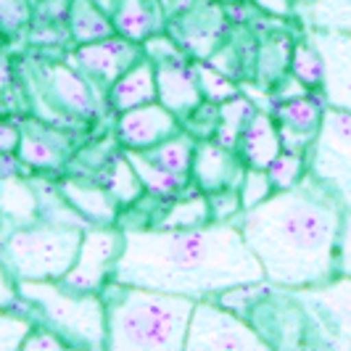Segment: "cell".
Wrapping results in <instances>:
<instances>
[{"label":"cell","instance_id":"6","mask_svg":"<svg viewBox=\"0 0 351 351\" xmlns=\"http://www.w3.org/2000/svg\"><path fill=\"white\" fill-rule=\"evenodd\" d=\"M306 172L351 214V111L325 108L322 124L306 151Z\"/></svg>","mask_w":351,"mask_h":351},{"label":"cell","instance_id":"8","mask_svg":"<svg viewBox=\"0 0 351 351\" xmlns=\"http://www.w3.org/2000/svg\"><path fill=\"white\" fill-rule=\"evenodd\" d=\"M317 346L351 351V278L335 275L322 285L293 291Z\"/></svg>","mask_w":351,"mask_h":351},{"label":"cell","instance_id":"40","mask_svg":"<svg viewBox=\"0 0 351 351\" xmlns=\"http://www.w3.org/2000/svg\"><path fill=\"white\" fill-rule=\"evenodd\" d=\"M335 275L351 278V214H343V222L338 230V243H335Z\"/></svg>","mask_w":351,"mask_h":351},{"label":"cell","instance_id":"38","mask_svg":"<svg viewBox=\"0 0 351 351\" xmlns=\"http://www.w3.org/2000/svg\"><path fill=\"white\" fill-rule=\"evenodd\" d=\"M32 19V0H0V32L19 35Z\"/></svg>","mask_w":351,"mask_h":351},{"label":"cell","instance_id":"28","mask_svg":"<svg viewBox=\"0 0 351 351\" xmlns=\"http://www.w3.org/2000/svg\"><path fill=\"white\" fill-rule=\"evenodd\" d=\"M195 145H198V141H195L193 135L185 132V130H180L177 135L167 138V141H161L158 145L148 148V151H141V154L148 158L151 164H156V167L167 169V172H172V175L191 177Z\"/></svg>","mask_w":351,"mask_h":351},{"label":"cell","instance_id":"5","mask_svg":"<svg viewBox=\"0 0 351 351\" xmlns=\"http://www.w3.org/2000/svg\"><path fill=\"white\" fill-rule=\"evenodd\" d=\"M85 228L45 222L11 228L0 235V262L19 280H61L71 269Z\"/></svg>","mask_w":351,"mask_h":351},{"label":"cell","instance_id":"41","mask_svg":"<svg viewBox=\"0 0 351 351\" xmlns=\"http://www.w3.org/2000/svg\"><path fill=\"white\" fill-rule=\"evenodd\" d=\"M19 143H21V124L0 119V156H16Z\"/></svg>","mask_w":351,"mask_h":351},{"label":"cell","instance_id":"37","mask_svg":"<svg viewBox=\"0 0 351 351\" xmlns=\"http://www.w3.org/2000/svg\"><path fill=\"white\" fill-rule=\"evenodd\" d=\"M206 195H209L211 222H235L241 217L243 204H241L238 188H222V191H214Z\"/></svg>","mask_w":351,"mask_h":351},{"label":"cell","instance_id":"49","mask_svg":"<svg viewBox=\"0 0 351 351\" xmlns=\"http://www.w3.org/2000/svg\"><path fill=\"white\" fill-rule=\"evenodd\" d=\"M296 3H299V0H296Z\"/></svg>","mask_w":351,"mask_h":351},{"label":"cell","instance_id":"47","mask_svg":"<svg viewBox=\"0 0 351 351\" xmlns=\"http://www.w3.org/2000/svg\"><path fill=\"white\" fill-rule=\"evenodd\" d=\"M43 5H48V3H61V0H40Z\"/></svg>","mask_w":351,"mask_h":351},{"label":"cell","instance_id":"20","mask_svg":"<svg viewBox=\"0 0 351 351\" xmlns=\"http://www.w3.org/2000/svg\"><path fill=\"white\" fill-rule=\"evenodd\" d=\"M111 21L117 35L143 45L156 32H164V8L161 0H114Z\"/></svg>","mask_w":351,"mask_h":351},{"label":"cell","instance_id":"15","mask_svg":"<svg viewBox=\"0 0 351 351\" xmlns=\"http://www.w3.org/2000/svg\"><path fill=\"white\" fill-rule=\"evenodd\" d=\"M325 108H328V104L322 101V95L317 98L309 90L301 93V95H293V98L278 101L275 122H278V130H280L282 148L306 154L312 141H315L319 124H322Z\"/></svg>","mask_w":351,"mask_h":351},{"label":"cell","instance_id":"21","mask_svg":"<svg viewBox=\"0 0 351 351\" xmlns=\"http://www.w3.org/2000/svg\"><path fill=\"white\" fill-rule=\"evenodd\" d=\"M235 151H238V156L243 158L246 167L267 169L275 161V156L282 151L280 130H278L275 117L256 108V114L246 124V130H243V135H241Z\"/></svg>","mask_w":351,"mask_h":351},{"label":"cell","instance_id":"11","mask_svg":"<svg viewBox=\"0 0 351 351\" xmlns=\"http://www.w3.org/2000/svg\"><path fill=\"white\" fill-rule=\"evenodd\" d=\"M309 37L325 64L322 85H319L322 101L333 108L351 111V35L309 29Z\"/></svg>","mask_w":351,"mask_h":351},{"label":"cell","instance_id":"26","mask_svg":"<svg viewBox=\"0 0 351 351\" xmlns=\"http://www.w3.org/2000/svg\"><path fill=\"white\" fill-rule=\"evenodd\" d=\"M98 182L104 185L108 193L114 195V201H117L122 209L132 206L135 201H141L143 195H145L141 175L135 172V167H132V161L127 156V151L114 154V156L106 161L104 167H101Z\"/></svg>","mask_w":351,"mask_h":351},{"label":"cell","instance_id":"39","mask_svg":"<svg viewBox=\"0 0 351 351\" xmlns=\"http://www.w3.org/2000/svg\"><path fill=\"white\" fill-rule=\"evenodd\" d=\"M66 349H71L69 341L61 338L56 330H51L48 325L37 322V319L35 325H32V330L24 338V343H21V351H66Z\"/></svg>","mask_w":351,"mask_h":351},{"label":"cell","instance_id":"31","mask_svg":"<svg viewBox=\"0 0 351 351\" xmlns=\"http://www.w3.org/2000/svg\"><path fill=\"white\" fill-rule=\"evenodd\" d=\"M288 69H291V74L306 90H319L322 74H325V64H322V56H319L317 45L312 43V37L299 40L291 48V64H288Z\"/></svg>","mask_w":351,"mask_h":351},{"label":"cell","instance_id":"30","mask_svg":"<svg viewBox=\"0 0 351 351\" xmlns=\"http://www.w3.org/2000/svg\"><path fill=\"white\" fill-rule=\"evenodd\" d=\"M254 114H256L254 101L243 98L241 93L225 104H219V124H217L214 141L228 145V148H238V141H241V135H243V130Z\"/></svg>","mask_w":351,"mask_h":351},{"label":"cell","instance_id":"9","mask_svg":"<svg viewBox=\"0 0 351 351\" xmlns=\"http://www.w3.org/2000/svg\"><path fill=\"white\" fill-rule=\"evenodd\" d=\"M124 248V230L119 225H88L71 269L61 282L80 293H101L114 280V269Z\"/></svg>","mask_w":351,"mask_h":351},{"label":"cell","instance_id":"16","mask_svg":"<svg viewBox=\"0 0 351 351\" xmlns=\"http://www.w3.org/2000/svg\"><path fill=\"white\" fill-rule=\"evenodd\" d=\"M21 124V143L16 158L35 169V172H58L66 167L71 156V143L58 130H51L40 122H19Z\"/></svg>","mask_w":351,"mask_h":351},{"label":"cell","instance_id":"34","mask_svg":"<svg viewBox=\"0 0 351 351\" xmlns=\"http://www.w3.org/2000/svg\"><path fill=\"white\" fill-rule=\"evenodd\" d=\"M195 74H198V85H201V93H204V101H211V104L219 106L241 93V88L235 85L232 77H228L225 71L214 69L211 64H195Z\"/></svg>","mask_w":351,"mask_h":351},{"label":"cell","instance_id":"12","mask_svg":"<svg viewBox=\"0 0 351 351\" xmlns=\"http://www.w3.org/2000/svg\"><path fill=\"white\" fill-rule=\"evenodd\" d=\"M182 130V122L158 101L122 111L117 119V141L124 151H148Z\"/></svg>","mask_w":351,"mask_h":351},{"label":"cell","instance_id":"17","mask_svg":"<svg viewBox=\"0 0 351 351\" xmlns=\"http://www.w3.org/2000/svg\"><path fill=\"white\" fill-rule=\"evenodd\" d=\"M156 101L164 104L177 119L182 122L191 111H195L204 104V93L198 85L195 64L188 58L182 61H169L156 66Z\"/></svg>","mask_w":351,"mask_h":351},{"label":"cell","instance_id":"32","mask_svg":"<svg viewBox=\"0 0 351 351\" xmlns=\"http://www.w3.org/2000/svg\"><path fill=\"white\" fill-rule=\"evenodd\" d=\"M267 175L272 180L275 191H291L306 177V154L304 151H288L282 148L275 161L267 167Z\"/></svg>","mask_w":351,"mask_h":351},{"label":"cell","instance_id":"36","mask_svg":"<svg viewBox=\"0 0 351 351\" xmlns=\"http://www.w3.org/2000/svg\"><path fill=\"white\" fill-rule=\"evenodd\" d=\"M141 48H143V56H145L148 61H154L156 66L158 64H169V61H182V58H188L185 48H180V43H177L172 35H167V32L151 35Z\"/></svg>","mask_w":351,"mask_h":351},{"label":"cell","instance_id":"33","mask_svg":"<svg viewBox=\"0 0 351 351\" xmlns=\"http://www.w3.org/2000/svg\"><path fill=\"white\" fill-rule=\"evenodd\" d=\"M32 325H35V317L27 309H14V306L0 309V351L21 349Z\"/></svg>","mask_w":351,"mask_h":351},{"label":"cell","instance_id":"35","mask_svg":"<svg viewBox=\"0 0 351 351\" xmlns=\"http://www.w3.org/2000/svg\"><path fill=\"white\" fill-rule=\"evenodd\" d=\"M238 193H241V204H243V209L259 206L262 201H267L269 195L275 193L272 180H269V175H267V169L246 167L243 180H241V185H238Z\"/></svg>","mask_w":351,"mask_h":351},{"label":"cell","instance_id":"2","mask_svg":"<svg viewBox=\"0 0 351 351\" xmlns=\"http://www.w3.org/2000/svg\"><path fill=\"white\" fill-rule=\"evenodd\" d=\"M343 214L341 204L306 172L296 188L275 191L259 206L243 209L235 225L262 264L264 280L299 291L335 278Z\"/></svg>","mask_w":351,"mask_h":351},{"label":"cell","instance_id":"3","mask_svg":"<svg viewBox=\"0 0 351 351\" xmlns=\"http://www.w3.org/2000/svg\"><path fill=\"white\" fill-rule=\"evenodd\" d=\"M106 304V351H185L195 301L111 280Z\"/></svg>","mask_w":351,"mask_h":351},{"label":"cell","instance_id":"10","mask_svg":"<svg viewBox=\"0 0 351 351\" xmlns=\"http://www.w3.org/2000/svg\"><path fill=\"white\" fill-rule=\"evenodd\" d=\"M141 56L143 48L138 43H132L122 35H111L106 40H98V43L77 45L69 64H74L93 85L108 90Z\"/></svg>","mask_w":351,"mask_h":351},{"label":"cell","instance_id":"19","mask_svg":"<svg viewBox=\"0 0 351 351\" xmlns=\"http://www.w3.org/2000/svg\"><path fill=\"white\" fill-rule=\"evenodd\" d=\"M43 219V206L29 177L5 172L0 175V222L5 228H24Z\"/></svg>","mask_w":351,"mask_h":351},{"label":"cell","instance_id":"42","mask_svg":"<svg viewBox=\"0 0 351 351\" xmlns=\"http://www.w3.org/2000/svg\"><path fill=\"white\" fill-rule=\"evenodd\" d=\"M19 304V282L11 275V269L0 262V309Z\"/></svg>","mask_w":351,"mask_h":351},{"label":"cell","instance_id":"7","mask_svg":"<svg viewBox=\"0 0 351 351\" xmlns=\"http://www.w3.org/2000/svg\"><path fill=\"white\" fill-rule=\"evenodd\" d=\"M269 343L246 317L228 309L222 301H195L188 325L185 351H267Z\"/></svg>","mask_w":351,"mask_h":351},{"label":"cell","instance_id":"23","mask_svg":"<svg viewBox=\"0 0 351 351\" xmlns=\"http://www.w3.org/2000/svg\"><path fill=\"white\" fill-rule=\"evenodd\" d=\"M211 222L209 195L195 191V193H180L175 198H164L156 211L154 228L161 230H191L204 228Z\"/></svg>","mask_w":351,"mask_h":351},{"label":"cell","instance_id":"45","mask_svg":"<svg viewBox=\"0 0 351 351\" xmlns=\"http://www.w3.org/2000/svg\"><path fill=\"white\" fill-rule=\"evenodd\" d=\"M95 3H101L108 14H111V8H114V0H95Z\"/></svg>","mask_w":351,"mask_h":351},{"label":"cell","instance_id":"25","mask_svg":"<svg viewBox=\"0 0 351 351\" xmlns=\"http://www.w3.org/2000/svg\"><path fill=\"white\" fill-rule=\"evenodd\" d=\"M182 27H185V53L191 51L193 58H209L222 32L219 8L217 5L191 8L182 16Z\"/></svg>","mask_w":351,"mask_h":351},{"label":"cell","instance_id":"18","mask_svg":"<svg viewBox=\"0 0 351 351\" xmlns=\"http://www.w3.org/2000/svg\"><path fill=\"white\" fill-rule=\"evenodd\" d=\"M58 191L88 225H117L119 222L122 206L98 180L93 182L85 177H64L58 180Z\"/></svg>","mask_w":351,"mask_h":351},{"label":"cell","instance_id":"46","mask_svg":"<svg viewBox=\"0 0 351 351\" xmlns=\"http://www.w3.org/2000/svg\"><path fill=\"white\" fill-rule=\"evenodd\" d=\"M214 3H219V5H238V3H243V0H214Z\"/></svg>","mask_w":351,"mask_h":351},{"label":"cell","instance_id":"13","mask_svg":"<svg viewBox=\"0 0 351 351\" xmlns=\"http://www.w3.org/2000/svg\"><path fill=\"white\" fill-rule=\"evenodd\" d=\"M45 88L61 111L77 119H95L101 114V90L74 64H53L45 69Z\"/></svg>","mask_w":351,"mask_h":351},{"label":"cell","instance_id":"44","mask_svg":"<svg viewBox=\"0 0 351 351\" xmlns=\"http://www.w3.org/2000/svg\"><path fill=\"white\" fill-rule=\"evenodd\" d=\"M8 85H11V61H8V56L0 53V104L5 101Z\"/></svg>","mask_w":351,"mask_h":351},{"label":"cell","instance_id":"1","mask_svg":"<svg viewBox=\"0 0 351 351\" xmlns=\"http://www.w3.org/2000/svg\"><path fill=\"white\" fill-rule=\"evenodd\" d=\"M124 248L114 280L193 301L217 299L230 288L262 282L264 269L235 222L191 230L122 228Z\"/></svg>","mask_w":351,"mask_h":351},{"label":"cell","instance_id":"24","mask_svg":"<svg viewBox=\"0 0 351 351\" xmlns=\"http://www.w3.org/2000/svg\"><path fill=\"white\" fill-rule=\"evenodd\" d=\"M66 21H69V35L77 45L98 43V40L117 35L111 14L95 0H69Z\"/></svg>","mask_w":351,"mask_h":351},{"label":"cell","instance_id":"43","mask_svg":"<svg viewBox=\"0 0 351 351\" xmlns=\"http://www.w3.org/2000/svg\"><path fill=\"white\" fill-rule=\"evenodd\" d=\"M259 11L269 14V16H280L288 19L296 14V0H251Z\"/></svg>","mask_w":351,"mask_h":351},{"label":"cell","instance_id":"27","mask_svg":"<svg viewBox=\"0 0 351 351\" xmlns=\"http://www.w3.org/2000/svg\"><path fill=\"white\" fill-rule=\"evenodd\" d=\"M296 14L309 29L351 35V0H299Z\"/></svg>","mask_w":351,"mask_h":351},{"label":"cell","instance_id":"4","mask_svg":"<svg viewBox=\"0 0 351 351\" xmlns=\"http://www.w3.org/2000/svg\"><path fill=\"white\" fill-rule=\"evenodd\" d=\"M19 304L37 322L66 338L71 349H106V304L101 293H80L61 280H19Z\"/></svg>","mask_w":351,"mask_h":351},{"label":"cell","instance_id":"48","mask_svg":"<svg viewBox=\"0 0 351 351\" xmlns=\"http://www.w3.org/2000/svg\"><path fill=\"white\" fill-rule=\"evenodd\" d=\"M0 235H3V222H0Z\"/></svg>","mask_w":351,"mask_h":351},{"label":"cell","instance_id":"22","mask_svg":"<svg viewBox=\"0 0 351 351\" xmlns=\"http://www.w3.org/2000/svg\"><path fill=\"white\" fill-rule=\"evenodd\" d=\"M106 98L117 114L156 101V64L141 56L111 88L106 90Z\"/></svg>","mask_w":351,"mask_h":351},{"label":"cell","instance_id":"14","mask_svg":"<svg viewBox=\"0 0 351 351\" xmlns=\"http://www.w3.org/2000/svg\"><path fill=\"white\" fill-rule=\"evenodd\" d=\"M246 172L243 158L238 156L235 148H228L214 138L198 141L191 169V182L201 193H214L222 188H238Z\"/></svg>","mask_w":351,"mask_h":351},{"label":"cell","instance_id":"29","mask_svg":"<svg viewBox=\"0 0 351 351\" xmlns=\"http://www.w3.org/2000/svg\"><path fill=\"white\" fill-rule=\"evenodd\" d=\"M127 156L132 161L135 172L141 175V182H143V188H145V193L158 195V198H175V195L188 191L191 177H180V175L167 172V169H161L156 164H151L141 151H127Z\"/></svg>","mask_w":351,"mask_h":351}]
</instances>
